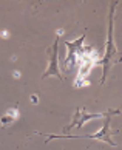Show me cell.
I'll list each match as a JSON object with an SVG mask.
<instances>
[{"mask_svg": "<svg viewBox=\"0 0 122 150\" xmlns=\"http://www.w3.org/2000/svg\"><path fill=\"white\" fill-rule=\"evenodd\" d=\"M2 36L3 37H8V31H2Z\"/></svg>", "mask_w": 122, "mask_h": 150, "instance_id": "ba28073f", "label": "cell"}, {"mask_svg": "<svg viewBox=\"0 0 122 150\" xmlns=\"http://www.w3.org/2000/svg\"><path fill=\"white\" fill-rule=\"evenodd\" d=\"M116 54V47H114V40H113V19H110V28H108V36H107V47H105V54L102 57V64H104V76H107L108 68L111 65L113 56Z\"/></svg>", "mask_w": 122, "mask_h": 150, "instance_id": "7a4b0ae2", "label": "cell"}, {"mask_svg": "<svg viewBox=\"0 0 122 150\" xmlns=\"http://www.w3.org/2000/svg\"><path fill=\"white\" fill-rule=\"evenodd\" d=\"M19 118V110L17 108H9L6 113H5V116L2 119H0V122H2V125H8V124H13V122Z\"/></svg>", "mask_w": 122, "mask_h": 150, "instance_id": "5b68a950", "label": "cell"}, {"mask_svg": "<svg viewBox=\"0 0 122 150\" xmlns=\"http://www.w3.org/2000/svg\"><path fill=\"white\" fill-rule=\"evenodd\" d=\"M14 77H16V79H19V77H20V71H14Z\"/></svg>", "mask_w": 122, "mask_h": 150, "instance_id": "52a82bcc", "label": "cell"}, {"mask_svg": "<svg viewBox=\"0 0 122 150\" xmlns=\"http://www.w3.org/2000/svg\"><path fill=\"white\" fill-rule=\"evenodd\" d=\"M57 42L59 40L54 42L53 50H49V64H48L47 71L43 73V77H48L49 74H56V76L60 77V71L57 68Z\"/></svg>", "mask_w": 122, "mask_h": 150, "instance_id": "277c9868", "label": "cell"}, {"mask_svg": "<svg viewBox=\"0 0 122 150\" xmlns=\"http://www.w3.org/2000/svg\"><path fill=\"white\" fill-rule=\"evenodd\" d=\"M99 62V53L94 48H82L79 54V71H77V79L74 81L76 87H87L90 82L85 81L88 73L91 71L94 65Z\"/></svg>", "mask_w": 122, "mask_h": 150, "instance_id": "6da1fadb", "label": "cell"}, {"mask_svg": "<svg viewBox=\"0 0 122 150\" xmlns=\"http://www.w3.org/2000/svg\"><path fill=\"white\" fill-rule=\"evenodd\" d=\"M31 102L32 104H37L39 101H37V96H36V94H32V96H31Z\"/></svg>", "mask_w": 122, "mask_h": 150, "instance_id": "8992f818", "label": "cell"}, {"mask_svg": "<svg viewBox=\"0 0 122 150\" xmlns=\"http://www.w3.org/2000/svg\"><path fill=\"white\" fill-rule=\"evenodd\" d=\"M84 39L85 37L82 36L80 39H77V40H74V42H65V47L68 48V54H66V59H65V62H63L66 70H68V67L71 64H76V59L79 57V54L82 51V43H84Z\"/></svg>", "mask_w": 122, "mask_h": 150, "instance_id": "3957f363", "label": "cell"}]
</instances>
